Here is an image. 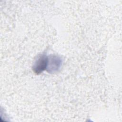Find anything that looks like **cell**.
<instances>
[{
  "label": "cell",
  "instance_id": "6da1fadb",
  "mask_svg": "<svg viewBox=\"0 0 122 122\" xmlns=\"http://www.w3.org/2000/svg\"><path fill=\"white\" fill-rule=\"evenodd\" d=\"M48 62V57L44 55H40L36 61L33 66V70L34 72L39 74L46 70Z\"/></svg>",
  "mask_w": 122,
  "mask_h": 122
},
{
  "label": "cell",
  "instance_id": "7a4b0ae2",
  "mask_svg": "<svg viewBox=\"0 0 122 122\" xmlns=\"http://www.w3.org/2000/svg\"><path fill=\"white\" fill-rule=\"evenodd\" d=\"M61 64V60L60 59L53 56L50 58H48V62L46 69L49 72H55L59 69Z\"/></svg>",
  "mask_w": 122,
  "mask_h": 122
}]
</instances>
